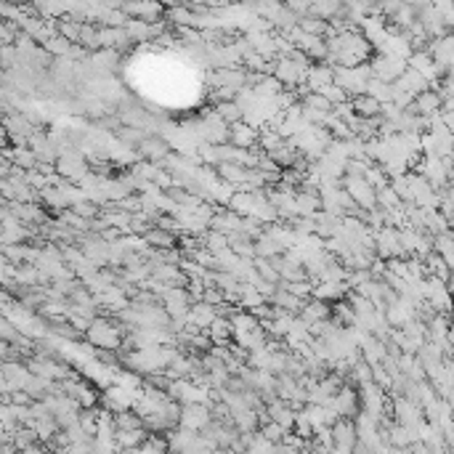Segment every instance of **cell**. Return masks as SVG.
<instances>
[{
	"mask_svg": "<svg viewBox=\"0 0 454 454\" xmlns=\"http://www.w3.org/2000/svg\"><path fill=\"white\" fill-rule=\"evenodd\" d=\"M59 454H70V452H59Z\"/></svg>",
	"mask_w": 454,
	"mask_h": 454,
	"instance_id": "obj_44",
	"label": "cell"
},
{
	"mask_svg": "<svg viewBox=\"0 0 454 454\" xmlns=\"http://www.w3.org/2000/svg\"><path fill=\"white\" fill-rule=\"evenodd\" d=\"M215 176L223 181V183H228L231 189H237L247 179V170L242 165H234V162H221V165L215 167Z\"/></svg>",
	"mask_w": 454,
	"mask_h": 454,
	"instance_id": "obj_23",
	"label": "cell"
},
{
	"mask_svg": "<svg viewBox=\"0 0 454 454\" xmlns=\"http://www.w3.org/2000/svg\"><path fill=\"white\" fill-rule=\"evenodd\" d=\"M128 335V327H122L119 322H112L109 316H96L91 327L85 330V337H88V343L93 346V351H119V343H122V337Z\"/></svg>",
	"mask_w": 454,
	"mask_h": 454,
	"instance_id": "obj_1",
	"label": "cell"
},
{
	"mask_svg": "<svg viewBox=\"0 0 454 454\" xmlns=\"http://www.w3.org/2000/svg\"><path fill=\"white\" fill-rule=\"evenodd\" d=\"M300 104L306 109H311V112H319V115H330V112H332V104H330L322 93H311V91L300 98Z\"/></svg>",
	"mask_w": 454,
	"mask_h": 454,
	"instance_id": "obj_32",
	"label": "cell"
},
{
	"mask_svg": "<svg viewBox=\"0 0 454 454\" xmlns=\"http://www.w3.org/2000/svg\"><path fill=\"white\" fill-rule=\"evenodd\" d=\"M330 309H332V306H327V303H322V300L309 298L306 303H303L298 319L306 324V327L313 324V322H324V319H330Z\"/></svg>",
	"mask_w": 454,
	"mask_h": 454,
	"instance_id": "obj_21",
	"label": "cell"
},
{
	"mask_svg": "<svg viewBox=\"0 0 454 454\" xmlns=\"http://www.w3.org/2000/svg\"><path fill=\"white\" fill-rule=\"evenodd\" d=\"M98 401L104 404V409H107L109 415H122V412H131L133 409L136 394L119 388V385H107V391L98 396Z\"/></svg>",
	"mask_w": 454,
	"mask_h": 454,
	"instance_id": "obj_6",
	"label": "cell"
},
{
	"mask_svg": "<svg viewBox=\"0 0 454 454\" xmlns=\"http://www.w3.org/2000/svg\"><path fill=\"white\" fill-rule=\"evenodd\" d=\"M152 279L160 282V285H165V287H186L189 285V279H186V274L181 271L179 266H167V263H160V266L152 268Z\"/></svg>",
	"mask_w": 454,
	"mask_h": 454,
	"instance_id": "obj_17",
	"label": "cell"
},
{
	"mask_svg": "<svg viewBox=\"0 0 454 454\" xmlns=\"http://www.w3.org/2000/svg\"><path fill=\"white\" fill-rule=\"evenodd\" d=\"M138 454H167L165 439H160V436H149V439L138 446Z\"/></svg>",
	"mask_w": 454,
	"mask_h": 454,
	"instance_id": "obj_40",
	"label": "cell"
},
{
	"mask_svg": "<svg viewBox=\"0 0 454 454\" xmlns=\"http://www.w3.org/2000/svg\"><path fill=\"white\" fill-rule=\"evenodd\" d=\"M279 287H282V290H287L290 295H295V298H300V300H309L311 290H313L309 279H306V282H290V285H287V282H279Z\"/></svg>",
	"mask_w": 454,
	"mask_h": 454,
	"instance_id": "obj_39",
	"label": "cell"
},
{
	"mask_svg": "<svg viewBox=\"0 0 454 454\" xmlns=\"http://www.w3.org/2000/svg\"><path fill=\"white\" fill-rule=\"evenodd\" d=\"M136 155L146 160V162H155V165H162L165 157L170 155V146L162 136H146L138 146H136Z\"/></svg>",
	"mask_w": 454,
	"mask_h": 454,
	"instance_id": "obj_11",
	"label": "cell"
},
{
	"mask_svg": "<svg viewBox=\"0 0 454 454\" xmlns=\"http://www.w3.org/2000/svg\"><path fill=\"white\" fill-rule=\"evenodd\" d=\"M210 422H213L210 404H183L181 406V417L176 428L189 430V433H202Z\"/></svg>",
	"mask_w": 454,
	"mask_h": 454,
	"instance_id": "obj_4",
	"label": "cell"
},
{
	"mask_svg": "<svg viewBox=\"0 0 454 454\" xmlns=\"http://www.w3.org/2000/svg\"><path fill=\"white\" fill-rule=\"evenodd\" d=\"M327 409H332L337 420H354L361 412V404H358V391L351 388V385H343L337 394L327 401Z\"/></svg>",
	"mask_w": 454,
	"mask_h": 454,
	"instance_id": "obj_5",
	"label": "cell"
},
{
	"mask_svg": "<svg viewBox=\"0 0 454 454\" xmlns=\"http://www.w3.org/2000/svg\"><path fill=\"white\" fill-rule=\"evenodd\" d=\"M394 85V91H398V93H406V96H420L422 91H428V83L422 80V74H417V72H412V70H406L396 83H391Z\"/></svg>",
	"mask_w": 454,
	"mask_h": 454,
	"instance_id": "obj_19",
	"label": "cell"
},
{
	"mask_svg": "<svg viewBox=\"0 0 454 454\" xmlns=\"http://www.w3.org/2000/svg\"><path fill=\"white\" fill-rule=\"evenodd\" d=\"M415 115L417 117H433V115H439V109H441V98H439V93L433 91V88H428V91H422L420 96H415Z\"/></svg>",
	"mask_w": 454,
	"mask_h": 454,
	"instance_id": "obj_20",
	"label": "cell"
},
{
	"mask_svg": "<svg viewBox=\"0 0 454 454\" xmlns=\"http://www.w3.org/2000/svg\"><path fill=\"white\" fill-rule=\"evenodd\" d=\"M74 215H80L83 221H93V218H98V207H96L93 202H88V200H83V202L72 205L70 207Z\"/></svg>",
	"mask_w": 454,
	"mask_h": 454,
	"instance_id": "obj_41",
	"label": "cell"
},
{
	"mask_svg": "<svg viewBox=\"0 0 454 454\" xmlns=\"http://www.w3.org/2000/svg\"><path fill=\"white\" fill-rule=\"evenodd\" d=\"M268 343V335L263 332L261 327L258 330H252V332H245V335H237L234 337V346H239L245 354H255V351H263Z\"/></svg>",
	"mask_w": 454,
	"mask_h": 454,
	"instance_id": "obj_24",
	"label": "cell"
},
{
	"mask_svg": "<svg viewBox=\"0 0 454 454\" xmlns=\"http://www.w3.org/2000/svg\"><path fill=\"white\" fill-rule=\"evenodd\" d=\"M80 27H83V19H61V22H56L59 37L70 40L72 46H74V43H77V37H80Z\"/></svg>",
	"mask_w": 454,
	"mask_h": 454,
	"instance_id": "obj_31",
	"label": "cell"
},
{
	"mask_svg": "<svg viewBox=\"0 0 454 454\" xmlns=\"http://www.w3.org/2000/svg\"><path fill=\"white\" fill-rule=\"evenodd\" d=\"M348 295V287L343 282H319V285H313L311 290V298L313 300H322V303H337V300H346Z\"/></svg>",
	"mask_w": 454,
	"mask_h": 454,
	"instance_id": "obj_16",
	"label": "cell"
},
{
	"mask_svg": "<svg viewBox=\"0 0 454 454\" xmlns=\"http://www.w3.org/2000/svg\"><path fill=\"white\" fill-rule=\"evenodd\" d=\"M143 428V422L133 412H122V415H115V430H138Z\"/></svg>",
	"mask_w": 454,
	"mask_h": 454,
	"instance_id": "obj_38",
	"label": "cell"
},
{
	"mask_svg": "<svg viewBox=\"0 0 454 454\" xmlns=\"http://www.w3.org/2000/svg\"><path fill=\"white\" fill-rule=\"evenodd\" d=\"M319 93H322L324 98H327V101L332 104V107H337V104H343V101H348L346 91H340V88H337L335 83H332V85H324Z\"/></svg>",
	"mask_w": 454,
	"mask_h": 454,
	"instance_id": "obj_42",
	"label": "cell"
},
{
	"mask_svg": "<svg viewBox=\"0 0 454 454\" xmlns=\"http://www.w3.org/2000/svg\"><path fill=\"white\" fill-rule=\"evenodd\" d=\"M372 80V70H370V61L361 64V67H335L332 70V83L346 91L348 98H356V96H364L367 93V83Z\"/></svg>",
	"mask_w": 454,
	"mask_h": 454,
	"instance_id": "obj_2",
	"label": "cell"
},
{
	"mask_svg": "<svg viewBox=\"0 0 454 454\" xmlns=\"http://www.w3.org/2000/svg\"><path fill=\"white\" fill-rule=\"evenodd\" d=\"M200 303H207V306H213V309H218L221 303H226V298H223V292L221 290H215V287H207L202 292V300Z\"/></svg>",
	"mask_w": 454,
	"mask_h": 454,
	"instance_id": "obj_43",
	"label": "cell"
},
{
	"mask_svg": "<svg viewBox=\"0 0 454 454\" xmlns=\"http://www.w3.org/2000/svg\"><path fill=\"white\" fill-rule=\"evenodd\" d=\"M228 324H231L234 337H237V335H245V332H252V330H258V327H261V322H258L252 313H247V311H237V313L228 319Z\"/></svg>",
	"mask_w": 454,
	"mask_h": 454,
	"instance_id": "obj_28",
	"label": "cell"
},
{
	"mask_svg": "<svg viewBox=\"0 0 454 454\" xmlns=\"http://www.w3.org/2000/svg\"><path fill=\"white\" fill-rule=\"evenodd\" d=\"M433 252L441 258L449 268H452V255H454V242H452V231H443L439 237H433Z\"/></svg>",
	"mask_w": 454,
	"mask_h": 454,
	"instance_id": "obj_29",
	"label": "cell"
},
{
	"mask_svg": "<svg viewBox=\"0 0 454 454\" xmlns=\"http://www.w3.org/2000/svg\"><path fill=\"white\" fill-rule=\"evenodd\" d=\"M252 268H255V274H258V279H263V282H268V285H276L279 287V271L274 268V263L271 261H263V258H252Z\"/></svg>",
	"mask_w": 454,
	"mask_h": 454,
	"instance_id": "obj_30",
	"label": "cell"
},
{
	"mask_svg": "<svg viewBox=\"0 0 454 454\" xmlns=\"http://www.w3.org/2000/svg\"><path fill=\"white\" fill-rule=\"evenodd\" d=\"M88 162H85L83 152H72V149H61L59 160H56V176L72 183H80L88 176Z\"/></svg>",
	"mask_w": 454,
	"mask_h": 454,
	"instance_id": "obj_3",
	"label": "cell"
},
{
	"mask_svg": "<svg viewBox=\"0 0 454 454\" xmlns=\"http://www.w3.org/2000/svg\"><path fill=\"white\" fill-rule=\"evenodd\" d=\"M96 46L98 51H125L131 48V37L125 35L122 27H98L96 30Z\"/></svg>",
	"mask_w": 454,
	"mask_h": 454,
	"instance_id": "obj_9",
	"label": "cell"
},
{
	"mask_svg": "<svg viewBox=\"0 0 454 454\" xmlns=\"http://www.w3.org/2000/svg\"><path fill=\"white\" fill-rule=\"evenodd\" d=\"M205 335H207V340H210L213 346H218V348H228L231 343H234L231 324H228V319H221V316H215L213 324L205 330Z\"/></svg>",
	"mask_w": 454,
	"mask_h": 454,
	"instance_id": "obj_18",
	"label": "cell"
},
{
	"mask_svg": "<svg viewBox=\"0 0 454 454\" xmlns=\"http://www.w3.org/2000/svg\"><path fill=\"white\" fill-rule=\"evenodd\" d=\"M149 439V430L146 428H138V430H115V443L117 449H138L143 441Z\"/></svg>",
	"mask_w": 454,
	"mask_h": 454,
	"instance_id": "obj_25",
	"label": "cell"
},
{
	"mask_svg": "<svg viewBox=\"0 0 454 454\" xmlns=\"http://www.w3.org/2000/svg\"><path fill=\"white\" fill-rule=\"evenodd\" d=\"M213 112L223 119L226 125H234V122H239V119H242V112H239V107L234 104V101H221V104H215Z\"/></svg>",
	"mask_w": 454,
	"mask_h": 454,
	"instance_id": "obj_33",
	"label": "cell"
},
{
	"mask_svg": "<svg viewBox=\"0 0 454 454\" xmlns=\"http://www.w3.org/2000/svg\"><path fill=\"white\" fill-rule=\"evenodd\" d=\"M263 412H266L268 422H276L279 428L292 430V425H295V409L287 404V401H282V398H271V401H266Z\"/></svg>",
	"mask_w": 454,
	"mask_h": 454,
	"instance_id": "obj_13",
	"label": "cell"
},
{
	"mask_svg": "<svg viewBox=\"0 0 454 454\" xmlns=\"http://www.w3.org/2000/svg\"><path fill=\"white\" fill-rule=\"evenodd\" d=\"M258 128H252L247 122H234V125H228V146H234V149H242V152H250L258 146Z\"/></svg>",
	"mask_w": 454,
	"mask_h": 454,
	"instance_id": "obj_10",
	"label": "cell"
},
{
	"mask_svg": "<svg viewBox=\"0 0 454 454\" xmlns=\"http://www.w3.org/2000/svg\"><path fill=\"white\" fill-rule=\"evenodd\" d=\"M332 70L327 61H313L306 72V88H309L311 93H319L324 85H332Z\"/></svg>",
	"mask_w": 454,
	"mask_h": 454,
	"instance_id": "obj_14",
	"label": "cell"
},
{
	"mask_svg": "<svg viewBox=\"0 0 454 454\" xmlns=\"http://www.w3.org/2000/svg\"><path fill=\"white\" fill-rule=\"evenodd\" d=\"M96 30H98V27H93V24H83V27H80L77 46L83 48V51H98V46H96Z\"/></svg>",
	"mask_w": 454,
	"mask_h": 454,
	"instance_id": "obj_37",
	"label": "cell"
},
{
	"mask_svg": "<svg viewBox=\"0 0 454 454\" xmlns=\"http://www.w3.org/2000/svg\"><path fill=\"white\" fill-rule=\"evenodd\" d=\"M119 11L125 13V19H136V22L155 24L165 8L160 3H119Z\"/></svg>",
	"mask_w": 454,
	"mask_h": 454,
	"instance_id": "obj_12",
	"label": "cell"
},
{
	"mask_svg": "<svg viewBox=\"0 0 454 454\" xmlns=\"http://www.w3.org/2000/svg\"><path fill=\"white\" fill-rule=\"evenodd\" d=\"M215 316L218 313H215L213 306H207V303H191L189 313H186V324H189L191 330H197V332H205L213 324Z\"/></svg>",
	"mask_w": 454,
	"mask_h": 454,
	"instance_id": "obj_15",
	"label": "cell"
},
{
	"mask_svg": "<svg viewBox=\"0 0 454 454\" xmlns=\"http://www.w3.org/2000/svg\"><path fill=\"white\" fill-rule=\"evenodd\" d=\"M351 101V109L356 117H380V104L372 98V96H356V98H348Z\"/></svg>",
	"mask_w": 454,
	"mask_h": 454,
	"instance_id": "obj_26",
	"label": "cell"
},
{
	"mask_svg": "<svg viewBox=\"0 0 454 454\" xmlns=\"http://www.w3.org/2000/svg\"><path fill=\"white\" fill-rule=\"evenodd\" d=\"M340 186L348 191V197L354 200V205H356L358 210H375L377 207L375 205V189L364 179H348V176H343Z\"/></svg>",
	"mask_w": 454,
	"mask_h": 454,
	"instance_id": "obj_7",
	"label": "cell"
},
{
	"mask_svg": "<svg viewBox=\"0 0 454 454\" xmlns=\"http://www.w3.org/2000/svg\"><path fill=\"white\" fill-rule=\"evenodd\" d=\"M330 436H332V449H335V452L354 454V446L358 443L356 428H354V420H337L332 428H330Z\"/></svg>",
	"mask_w": 454,
	"mask_h": 454,
	"instance_id": "obj_8",
	"label": "cell"
},
{
	"mask_svg": "<svg viewBox=\"0 0 454 454\" xmlns=\"http://www.w3.org/2000/svg\"><path fill=\"white\" fill-rule=\"evenodd\" d=\"M141 239L146 242V247H152V250H176V247H179V237H176V234L160 231V228H155V226L149 228Z\"/></svg>",
	"mask_w": 454,
	"mask_h": 454,
	"instance_id": "obj_22",
	"label": "cell"
},
{
	"mask_svg": "<svg viewBox=\"0 0 454 454\" xmlns=\"http://www.w3.org/2000/svg\"><path fill=\"white\" fill-rule=\"evenodd\" d=\"M252 247H255V258H263V261H274V258L282 255V247L268 234H261L258 239H252Z\"/></svg>",
	"mask_w": 454,
	"mask_h": 454,
	"instance_id": "obj_27",
	"label": "cell"
},
{
	"mask_svg": "<svg viewBox=\"0 0 454 454\" xmlns=\"http://www.w3.org/2000/svg\"><path fill=\"white\" fill-rule=\"evenodd\" d=\"M258 433H261V436H263V439H266V441H271V443H274V446H276V443H282V441H285V436H287V433H290V430L279 428L276 422H263L261 430H258Z\"/></svg>",
	"mask_w": 454,
	"mask_h": 454,
	"instance_id": "obj_35",
	"label": "cell"
},
{
	"mask_svg": "<svg viewBox=\"0 0 454 454\" xmlns=\"http://www.w3.org/2000/svg\"><path fill=\"white\" fill-rule=\"evenodd\" d=\"M361 179L367 181L375 191H380V189L388 186V176H385V170H382L380 165H370L367 170H364V176H361Z\"/></svg>",
	"mask_w": 454,
	"mask_h": 454,
	"instance_id": "obj_34",
	"label": "cell"
},
{
	"mask_svg": "<svg viewBox=\"0 0 454 454\" xmlns=\"http://www.w3.org/2000/svg\"><path fill=\"white\" fill-rule=\"evenodd\" d=\"M72 43L70 40H64V37H59V35H53V37H48L46 40V51L48 53H56V56H72Z\"/></svg>",
	"mask_w": 454,
	"mask_h": 454,
	"instance_id": "obj_36",
	"label": "cell"
}]
</instances>
